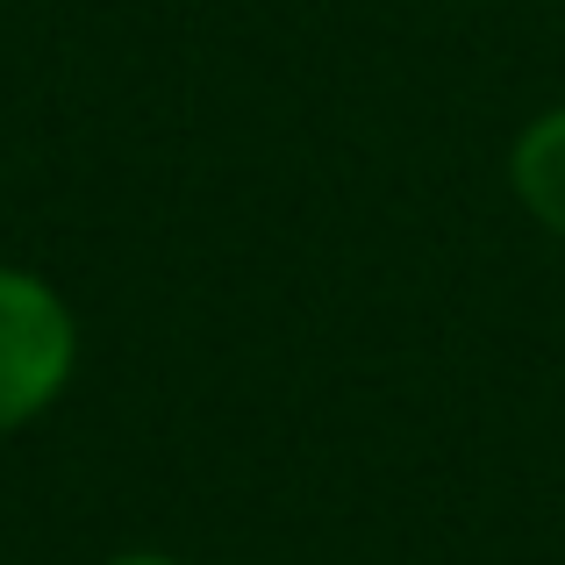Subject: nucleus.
Instances as JSON below:
<instances>
[{
    "mask_svg": "<svg viewBox=\"0 0 565 565\" xmlns=\"http://www.w3.org/2000/svg\"><path fill=\"white\" fill-rule=\"evenodd\" d=\"M72 351L79 337H72L65 301L43 279L0 265V429L51 408V394L72 373Z\"/></svg>",
    "mask_w": 565,
    "mask_h": 565,
    "instance_id": "f257e3e1",
    "label": "nucleus"
},
{
    "mask_svg": "<svg viewBox=\"0 0 565 565\" xmlns=\"http://www.w3.org/2000/svg\"><path fill=\"white\" fill-rule=\"evenodd\" d=\"M509 172H515V193H523L530 215H537L544 230L565 236V108L537 115V122L515 137Z\"/></svg>",
    "mask_w": 565,
    "mask_h": 565,
    "instance_id": "f03ea898",
    "label": "nucleus"
},
{
    "mask_svg": "<svg viewBox=\"0 0 565 565\" xmlns=\"http://www.w3.org/2000/svg\"><path fill=\"white\" fill-rule=\"evenodd\" d=\"M122 565H172V558H122Z\"/></svg>",
    "mask_w": 565,
    "mask_h": 565,
    "instance_id": "7ed1b4c3",
    "label": "nucleus"
}]
</instances>
